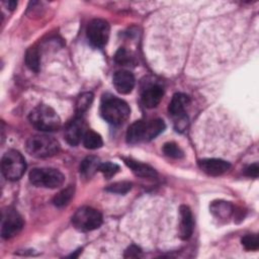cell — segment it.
<instances>
[{"instance_id":"cell-1","label":"cell","mask_w":259,"mask_h":259,"mask_svg":"<svg viewBox=\"0 0 259 259\" xmlns=\"http://www.w3.org/2000/svg\"><path fill=\"white\" fill-rule=\"evenodd\" d=\"M165 127V122L160 118L152 119L150 121L137 120L127 128L125 136L126 142L132 145L141 142H149L159 136Z\"/></svg>"},{"instance_id":"cell-2","label":"cell","mask_w":259,"mask_h":259,"mask_svg":"<svg viewBox=\"0 0 259 259\" xmlns=\"http://www.w3.org/2000/svg\"><path fill=\"white\" fill-rule=\"evenodd\" d=\"M101 116L110 124L119 125L123 123L131 114L128 104L115 96H104L100 106Z\"/></svg>"},{"instance_id":"cell-3","label":"cell","mask_w":259,"mask_h":259,"mask_svg":"<svg viewBox=\"0 0 259 259\" xmlns=\"http://www.w3.org/2000/svg\"><path fill=\"white\" fill-rule=\"evenodd\" d=\"M30 123L41 132H54L60 128L61 118L57 112L46 104L34 107L28 116Z\"/></svg>"},{"instance_id":"cell-4","label":"cell","mask_w":259,"mask_h":259,"mask_svg":"<svg viewBox=\"0 0 259 259\" xmlns=\"http://www.w3.org/2000/svg\"><path fill=\"white\" fill-rule=\"evenodd\" d=\"M26 152L35 158H48L58 154L60 145L53 137L35 135L26 141Z\"/></svg>"},{"instance_id":"cell-5","label":"cell","mask_w":259,"mask_h":259,"mask_svg":"<svg viewBox=\"0 0 259 259\" xmlns=\"http://www.w3.org/2000/svg\"><path fill=\"white\" fill-rule=\"evenodd\" d=\"M1 168L4 177L16 181L22 177L26 169L24 157L16 150H8L2 157Z\"/></svg>"},{"instance_id":"cell-6","label":"cell","mask_w":259,"mask_h":259,"mask_svg":"<svg viewBox=\"0 0 259 259\" xmlns=\"http://www.w3.org/2000/svg\"><path fill=\"white\" fill-rule=\"evenodd\" d=\"M28 177L33 185L52 189L62 186L65 181L64 174L55 168H33Z\"/></svg>"},{"instance_id":"cell-7","label":"cell","mask_w":259,"mask_h":259,"mask_svg":"<svg viewBox=\"0 0 259 259\" xmlns=\"http://www.w3.org/2000/svg\"><path fill=\"white\" fill-rule=\"evenodd\" d=\"M72 224L80 232H90L101 226L102 215L91 206H82L72 217Z\"/></svg>"},{"instance_id":"cell-8","label":"cell","mask_w":259,"mask_h":259,"mask_svg":"<svg viewBox=\"0 0 259 259\" xmlns=\"http://www.w3.org/2000/svg\"><path fill=\"white\" fill-rule=\"evenodd\" d=\"M110 27L107 21L100 18L92 19L86 29L89 42L95 48H103L108 40Z\"/></svg>"},{"instance_id":"cell-9","label":"cell","mask_w":259,"mask_h":259,"mask_svg":"<svg viewBox=\"0 0 259 259\" xmlns=\"http://www.w3.org/2000/svg\"><path fill=\"white\" fill-rule=\"evenodd\" d=\"M22 217L13 208H7L2 212L1 236L3 239H10L17 235L23 228Z\"/></svg>"},{"instance_id":"cell-10","label":"cell","mask_w":259,"mask_h":259,"mask_svg":"<svg viewBox=\"0 0 259 259\" xmlns=\"http://www.w3.org/2000/svg\"><path fill=\"white\" fill-rule=\"evenodd\" d=\"M86 131L85 121L80 116H77L66 125L64 132L65 140L69 145L77 146L82 141Z\"/></svg>"},{"instance_id":"cell-11","label":"cell","mask_w":259,"mask_h":259,"mask_svg":"<svg viewBox=\"0 0 259 259\" xmlns=\"http://www.w3.org/2000/svg\"><path fill=\"white\" fill-rule=\"evenodd\" d=\"M163 94H164V90L160 84H157V83L149 84L142 91V95H141L142 103L147 108H154L160 103L163 97Z\"/></svg>"},{"instance_id":"cell-12","label":"cell","mask_w":259,"mask_h":259,"mask_svg":"<svg viewBox=\"0 0 259 259\" xmlns=\"http://www.w3.org/2000/svg\"><path fill=\"white\" fill-rule=\"evenodd\" d=\"M198 166L205 174L210 176H220L226 173L230 168L231 164L222 159H202L198 161Z\"/></svg>"},{"instance_id":"cell-13","label":"cell","mask_w":259,"mask_h":259,"mask_svg":"<svg viewBox=\"0 0 259 259\" xmlns=\"http://www.w3.org/2000/svg\"><path fill=\"white\" fill-rule=\"evenodd\" d=\"M112 81L114 88L120 94H128L132 92L135 86V77L130 71L126 70L115 72Z\"/></svg>"},{"instance_id":"cell-14","label":"cell","mask_w":259,"mask_h":259,"mask_svg":"<svg viewBox=\"0 0 259 259\" xmlns=\"http://www.w3.org/2000/svg\"><path fill=\"white\" fill-rule=\"evenodd\" d=\"M180 227H179V236L182 240H188L193 232L194 221L191 209L187 205L180 206Z\"/></svg>"},{"instance_id":"cell-15","label":"cell","mask_w":259,"mask_h":259,"mask_svg":"<svg viewBox=\"0 0 259 259\" xmlns=\"http://www.w3.org/2000/svg\"><path fill=\"white\" fill-rule=\"evenodd\" d=\"M189 102H190L189 97L186 94L175 93L169 103L168 111L175 118L184 116V115H186L185 109L189 105Z\"/></svg>"},{"instance_id":"cell-16","label":"cell","mask_w":259,"mask_h":259,"mask_svg":"<svg viewBox=\"0 0 259 259\" xmlns=\"http://www.w3.org/2000/svg\"><path fill=\"white\" fill-rule=\"evenodd\" d=\"M123 161H124L125 165L138 177H142V178H156V176H157L156 170L153 167H151L150 165H148V164L142 163V162L134 160L132 158H124Z\"/></svg>"},{"instance_id":"cell-17","label":"cell","mask_w":259,"mask_h":259,"mask_svg":"<svg viewBox=\"0 0 259 259\" xmlns=\"http://www.w3.org/2000/svg\"><path fill=\"white\" fill-rule=\"evenodd\" d=\"M101 162L96 156H88L86 157L80 164V174L84 178L92 177L97 171H99V166Z\"/></svg>"},{"instance_id":"cell-18","label":"cell","mask_w":259,"mask_h":259,"mask_svg":"<svg viewBox=\"0 0 259 259\" xmlns=\"http://www.w3.org/2000/svg\"><path fill=\"white\" fill-rule=\"evenodd\" d=\"M209 208L211 213L219 219H228L234 212L233 205L225 200L212 201Z\"/></svg>"},{"instance_id":"cell-19","label":"cell","mask_w":259,"mask_h":259,"mask_svg":"<svg viewBox=\"0 0 259 259\" xmlns=\"http://www.w3.org/2000/svg\"><path fill=\"white\" fill-rule=\"evenodd\" d=\"M25 64L27 66V68L35 73H37L40 69V55H39V51L34 48L31 47L29 48L26 53H25Z\"/></svg>"},{"instance_id":"cell-20","label":"cell","mask_w":259,"mask_h":259,"mask_svg":"<svg viewBox=\"0 0 259 259\" xmlns=\"http://www.w3.org/2000/svg\"><path fill=\"white\" fill-rule=\"evenodd\" d=\"M83 145L86 149L89 150H95L100 148L103 145V141L102 138L99 134H97L94 131L91 130H87L83 139H82Z\"/></svg>"},{"instance_id":"cell-21","label":"cell","mask_w":259,"mask_h":259,"mask_svg":"<svg viewBox=\"0 0 259 259\" xmlns=\"http://www.w3.org/2000/svg\"><path fill=\"white\" fill-rule=\"evenodd\" d=\"M74 186L73 185H69L68 187L64 188L63 190H61L59 193H57L54 198H53V204L57 207H63L65 205H67L71 199L74 196Z\"/></svg>"},{"instance_id":"cell-22","label":"cell","mask_w":259,"mask_h":259,"mask_svg":"<svg viewBox=\"0 0 259 259\" xmlns=\"http://www.w3.org/2000/svg\"><path fill=\"white\" fill-rule=\"evenodd\" d=\"M93 93L92 92H84L80 94L76 100V112L77 114L81 115L84 113L92 104L93 101Z\"/></svg>"},{"instance_id":"cell-23","label":"cell","mask_w":259,"mask_h":259,"mask_svg":"<svg viewBox=\"0 0 259 259\" xmlns=\"http://www.w3.org/2000/svg\"><path fill=\"white\" fill-rule=\"evenodd\" d=\"M163 152L166 156L174 159H180L184 156L183 151L180 149V147L173 143V142H168L163 146Z\"/></svg>"},{"instance_id":"cell-24","label":"cell","mask_w":259,"mask_h":259,"mask_svg":"<svg viewBox=\"0 0 259 259\" xmlns=\"http://www.w3.org/2000/svg\"><path fill=\"white\" fill-rule=\"evenodd\" d=\"M132 183L128 181H118L114 182L106 187V191L116 194H125L127 193L132 188Z\"/></svg>"},{"instance_id":"cell-25","label":"cell","mask_w":259,"mask_h":259,"mask_svg":"<svg viewBox=\"0 0 259 259\" xmlns=\"http://www.w3.org/2000/svg\"><path fill=\"white\" fill-rule=\"evenodd\" d=\"M114 60L117 64L121 66H130V64L134 63V57H132L131 54L124 48L118 49L114 56Z\"/></svg>"},{"instance_id":"cell-26","label":"cell","mask_w":259,"mask_h":259,"mask_svg":"<svg viewBox=\"0 0 259 259\" xmlns=\"http://www.w3.org/2000/svg\"><path fill=\"white\" fill-rule=\"evenodd\" d=\"M99 171L102 173V175L105 178L109 179L119 171V166L112 162H104L100 164Z\"/></svg>"},{"instance_id":"cell-27","label":"cell","mask_w":259,"mask_h":259,"mask_svg":"<svg viewBox=\"0 0 259 259\" xmlns=\"http://www.w3.org/2000/svg\"><path fill=\"white\" fill-rule=\"evenodd\" d=\"M241 242H242V245L245 247V249L248 251H255L259 247V240L256 234H249L244 236Z\"/></svg>"},{"instance_id":"cell-28","label":"cell","mask_w":259,"mask_h":259,"mask_svg":"<svg viewBox=\"0 0 259 259\" xmlns=\"http://www.w3.org/2000/svg\"><path fill=\"white\" fill-rule=\"evenodd\" d=\"M141 254H142V250L138 246L132 245L125 250L124 257H126V258H137V257H140Z\"/></svg>"},{"instance_id":"cell-29","label":"cell","mask_w":259,"mask_h":259,"mask_svg":"<svg viewBox=\"0 0 259 259\" xmlns=\"http://www.w3.org/2000/svg\"><path fill=\"white\" fill-rule=\"evenodd\" d=\"M245 174L249 177H253V178H257L258 174H259V166L257 163L251 164L250 166H248L245 169Z\"/></svg>"},{"instance_id":"cell-30","label":"cell","mask_w":259,"mask_h":259,"mask_svg":"<svg viewBox=\"0 0 259 259\" xmlns=\"http://www.w3.org/2000/svg\"><path fill=\"white\" fill-rule=\"evenodd\" d=\"M4 4H5L10 10H13V9L16 7L17 2H16V1H5Z\"/></svg>"}]
</instances>
